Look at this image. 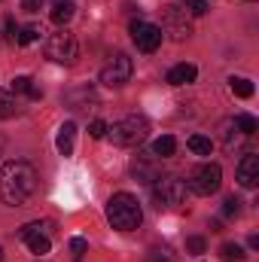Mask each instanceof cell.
I'll use <instances>...</instances> for the list:
<instances>
[{"label":"cell","instance_id":"1","mask_svg":"<svg viewBox=\"0 0 259 262\" xmlns=\"http://www.w3.org/2000/svg\"><path fill=\"white\" fill-rule=\"evenodd\" d=\"M34 189H37V171H34V165H28L21 159L0 165V198L6 204H12V207L25 204L28 198L34 195Z\"/></svg>","mask_w":259,"mask_h":262},{"label":"cell","instance_id":"2","mask_svg":"<svg viewBox=\"0 0 259 262\" xmlns=\"http://www.w3.org/2000/svg\"><path fill=\"white\" fill-rule=\"evenodd\" d=\"M107 220L113 229L119 232H134L140 223H143V210L137 204V198L128 192H116V195L107 201Z\"/></svg>","mask_w":259,"mask_h":262},{"label":"cell","instance_id":"3","mask_svg":"<svg viewBox=\"0 0 259 262\" xmlns=\"http://www.w3.org/2000/svg\"><path fill=\"white\" fill-rule=\"evenodd\" d=\"M107 134H110V140H113L116 146H140V143L149 137V122H146L143 116L131 113L125 119L107 125Z\"/></svg>","mask_w":259,"mask_h":262},{"label":"cell","instance_id":"4","mask_svg":"<svg viewBox=\"0 0 259 262\" xmlns=\"http://www.w3.org/2000/svg\"><path fill=\"white\" fill-rule=\"evenodd\" d=\"M153 201H156L159 210L183 204V201H186V180H180V177H174V174L156 177V180H153Z\"/></svg>","mask_w":259,"mask_h":262},{"label":"cell","instance_id":"5","mask_svg":"<svg viewBox=\"0 0 259 262\" xmlns=\"http://www.w3.org/2000/svg\"><path fill=\"white\" fill-rule=\"evenodd\" d=\"M220 183H223V168L217 162H204V165H198L189 174L186 189L195 192V195H213L220 189Z\"/></svg>","mask_w":259,"mask_h":262},{"label":"cell","instance_id":"6","mask_svg":"<svg viewBox=\"0 0 259 262\" xmlns=\"http://www.w3.org/2000/svg\"><path fill=\"white\" fill-rule=\"evenodd\" d=\"M76 52H79L76 37H73L67 28L49 34V40H46V58H52V61H58V64H73V61H76Z\"/></svg>","mask_w":259,"mask_h":262},{"label":"cell","instance_id":"7","mask_svg":"<svg viewBox=\"0 0 259 262\" xmlns=\"http://www.w3.org/2000/svg\"><path fill=\"white\" fill-rule=\"evenodd\" d=\"M131 70H134L131 58L125 52H116V55L107 58V64L101 67V82L110 85V89H119V85H125L131 79Z\"/></svg>","mask_w":259,"mask_h":262},{"label":"cell","instance_id":"8","mask_svg":"<svg viewBox=\"0 0 259 262\" xmlns=\"http://www.w3.org/2000/svg\"><path fill=\"white\" fill-rule=\"evenodd\" d=\"M162 28H165V34L171 37V40H177V43H183L189 34H192V25H189V12L186 9H180V6H165L162 9Z\"/></svg>","mask_w":259,"mask_h":262},{"label":"cell","instance_id":"9","mask_svg":"<svg viewBox=\"0 0 259 262\" xmlns=\"http://www.w3.org/2000/svg\"><path fill=\"white\" fill-rule=\"evenodd\" d=\"M131 40L140 52H156L162 46V28L153 21H131Z\"/></svg>","mask_w":259,"mask_h":262},{"label":"cell","instance_id":"10","mask_svg":"<svg viewBox=\"0 0 259 262\" xmlns=\"http://www.w3.org/2000/svg\"><path fill=\"white\" fill-rule=\"evenodd\" d=\"M238 183H241L244 189H253L259 183V156L247 152V156L241 159V165H238Z\"/></svg>","mask_w":259,"mask_h":262},{"label":"cell","instance_id":"11","mask_svg":"<svg viewBox=\"0 0 259 262\" xmlns=\"http://www.w3.org/2000/svg\"><path fill=\"white\" fill-rule=\"evenodd\" d=\"M195 76H198L195 64H186V61H183V64H174V67H171L165 79H168L171 85H189V82H195Z\"/></svg>","mask_w":259,"mask_h":262},{"label":"cell","instance_id":"12","mask_svg":"<svg viewBox=\"0 0 259 262\" xmlns=\"http://www.w3.org/2000/svg\"><path fill=\"white\" fill-rule=\"evenodd\" d=\"M73 143H76V125H73V122H64V125L58 128V137H55V149H58L61 156H70V152H73Z\"/></svg>","mask_w":259,"mask_h":262},{"label":"cell","instance_id":"13","mask_svg":"<svg viewBox=\"0 0 259 262\" xmlns=\"http://www.w3.org/2000/svg\"><path fill=\"white\" fill-rule=\"evenodd\" d=\"M9 92H12V95H28L31 101H40V98H43V92L34 85L31 76H15V79L9 82Z\"/></svg>","mask_w":259,"mask_h":262},{"label":"cell","instance_id":"14","mask_svg":"<svg viewBox=\"0 0 259 262\" xmlns=\"http://www.w3.org/2000/svg\"><path fill=\"white\" fill-rule=\"evenodd\" d=\"M25 244H28V250H31L34 256H46V253H49V247H52V241H49V235H46V232L28 235V238H25Z\"/></svg>","mask_w":259,"mask_h":262},{"label":"cell","instance_id":"15","mask_svg":"<svg viewBox=\"0 0 259 262\" xmlns=\"http://www.w3.org/2000/svg\"><path fill=\"white\" fill-rule=\"evenodd\" d=\"M73 9H76V6H73L70 0H55V6H52V12H49V15H52V21H55L58 28H64L67 21L73 18Z\"/></svg>","mask_w":259,"mask_h":262},{"label":"cell","instance_id":"16","mask_svg":"<svg viewBox=\"0 0 259 262\" xmlns=\"http://www.w3.org/2000/svg\"><path fill=\"white\" fill-rule=\"evenodd\" d=\"M174 149H177V140H174L171 134H162V137L153 143V156H156V159H168V156H174Z\"/></svg>","mask_w":259,"mask_h":262},{"label":"cell","instance_id":"17","mask_svg":"<svg viewBox=\"0 0 259 262\" xmlns=\"http://www.w3.org/2000/svg\"><path fill=\"white\" fill-rule=\"evenodd\" d=\"M229 89H232V95H238V98H253V82H250L247 76H232V79H229Z\"/></svg>","mask_w":259,"mask_h":262},{"label":"cell","instance_id":"18","mask_svg":"<svg viewBox=\"0 0 259 262\" xmlns=\"http://www.w3.org/2000/svg\"><path fill=\"white\" fill-rule=\"evenodd\" d=\"M186 143H189V149H192L195 156H210V152H213V140L204 137V134H192Z\"/></svg>","mask_w":259,"mask_h":262},{"label":"cell","instance_id":"19","mask_svg":"<svg viewBox=\"0 0 259 262\" xmlns=\"http://www.w3.org/2000/svg\"><path fill=\"white\" fill-rule=\"evenodd\" d=\"M220 259H223V262H241V259H244V247H241V244L226 241V244L220 247Z\"/></svg>","mask_w":259,"mask_h":262},{"label":"cell","instance_id":"20","mask_svg":"<svg viewBox=\"0 0 259 262\" xmlns=\"http://www.w3.org/2000/svg\"><path fill=\"white\" fill-rule=\"evenodd\" d=\"M18 113V104H15V98L9 95V92H3L0 89V119H12Z\"/></svg>","mask_w":259,"mask_h":262},{"label":"cell","instance_id":"21","mask_svg":"<svg viewBox=\"0 0 259 262\" xmlns=\"http://www.w3.org/2000/svg\"><path fill=\"white\" fill-rule=\"evenodd\" d=\"M40 34H43V31H40L37 25L18 28V37H15V43H18V46H31V43H37V40H40Z\"/></svg>","mask_w":259,"mask_h":262},{"label":"cell","instance_id":"22","mask_svg":"<svg viewBox=\"0 0 259 262\" xmlns=\"http://www.w3.org/2000/svg\"><path fill=\"white\" fill-rule=\"evenodd\" d=\"M235 128L241 131V134H256L259 122H256V116H250V113H238L235 116Z\"/></svg>","mask_w":259,"mask_h":262},{"label":"cell","instance_id":"23","mask_svg":"<svg viewBox=\"0 0 259 262\" xmlns=\"http://www.w3.org/2000/svg\"><path fill=\"white\" fill-rule=\"evenodd\" d=\"M131 171H134V177H137V180H143V183H153V180L159 177V174H156V168H153L149 162H140V165L134 162V165H131Z\"/></svg>","mask_w":259,"mask_h":262},{"label":"cell","instance_id":"24","mask_svg":"<svg viewBox=\"0 0 259 262\" xmlns=\"http://www.w3.org/2000/svg\"><path fill=\"white\" fill-rule=\"evenodd\" d=\"M37 232H46V235H52V223H46V220H37V223H28V226H21V232H18V238L25 241L28 235H37Z\"/></svg>","mask_w":259,"mask_h":262},{"label":"cell","instance_id":"25","mask_svg":"<svg viewBox=\"0 0 259 262\" xmlns=\"http://www.w3.org/2000/svg\"><path fill=\"white\" fill-rule=\"evenodd\" d=\"M183 3H186V12L195 15V18H201L207 12V0H183Z\"/></svg>","mask_w":259,"mask_h":262},{"label":"cell","instance_id":"26","mask_svg":"<svg viewBox=\"0 0 259 262\" xmlns=\"http://www.w3.org/2000/svg\"><path fill=\"white\" fill-rule=\"evenodd\" d=\"M85 250H89V241H85V238H70V253H73V259L76 262L82 259Z\"/></svg>","mask_w":259,"mask_h":262},{"label":"cell","instance_id":"27","mask_svg":"<svg viewBox=\"0 0 259 262\" xmlns=\"http://www.w3.org/2000/svg\"><path fill=\"white\" fill-rule=\"evenodd\" d=\"M238 213H241V201L235 195H229L223 201V216H238Z\"/></svg>","mask_w":259,"mask_h":262},{"label":"cell","instance_id":"28","mask_svg":"<svg viewBox=\"0 0 259 262\" xmlns=\"http://www.w3.org/2000/svg\"><path fill=\"white\" fill-rule=\"evenodd\" d=\"M186 250H189V253H204V250H207V241H204L201 235H192V238H186Z\"/></svg>","mask_w":259,"mask_h":262},{"label":"cell","instance_id":"29","mask_svg":"<svg viewBox=\"0 0 259 262\" xmlns=\"http://www.w3.org/2000/svg\"><path fill=\"white\" fill-rule=\"evenodd\" d=\"M146 262H174V253L165 250V247H162V250H149V253H146Z\"/></svg>","mask_w":259,"mask_h":262},{"label":"cell","instance_id":"30","mask_svg":"<svg viewBox=\"0 0 259 262\" xmlns=\"http://www.w3.org/2000/svg\"><path fill=\"white\" fill-rule=\"evenodd\" d=\"M15 37H18L15 21H12V18H3V40H6V43H15Z\"/></svg>","mask_w":259,"mask_h":262},{"label":"cell","instance_id":"31","mask_svg":"<svg viewBox=\"0 0 259 262\" xmlns=\"http://www.w3.org/2000/svg\"><path fill=\"white\" fill-rule=\"evenodd\" d=\"M89 134H92L95 140H101V137H107V122H104V119H95V122L89 125Z\"/></svg>","mask_w":259,"mask_h":262},{"label":"cell","instance_id":"32","mask_svg":"<svg viewBox=\"0 0 259 262\" xmlns=\"http://www.w3.org/2000/svg\"><path fill=\"white\" fill-rule=\"evenodd\" d=\"M40 6H43V0H21L25 12H40Z\"/></svg>","mask_w":259,"mask_h":262},{"label":"cell","instance_id":"33","mask_svg":"<svg viewBox=\"0 0 259 262\" xmlns=\"http://www.w3.org/2000/svg\"><path fill=\"white\" fill-rule=\"evenodd\" d=\"M247 244H250L253 250H259V235H250V241H247Z\"/></svg>","mask_w":259,"mask_h":262},{"label":"cell","instance_id":"34","mask_svg":"<svg viewBox=\"0 0 259 262\" xmlns=\"http://www.w3.org/2000/svg\"><path fill=\"white\" fill-rule=\"evenodd\" d=\"M0 262H3V250H0Z\"/></svg>","mask_w":259,"mask_h":262},{"label":"cell","instance_id":"35","mask_svg":"<svg viewBox=\"0 0 259 262\" xmlns=\"http://www.w3.org/2000/svg\"><path fill=\"white\" fill-rule=\"evenodd\" d=\"M250 3H253V0H250Z\"/></svg>","mask_w":259,"mask_h":262}]
</instances>
